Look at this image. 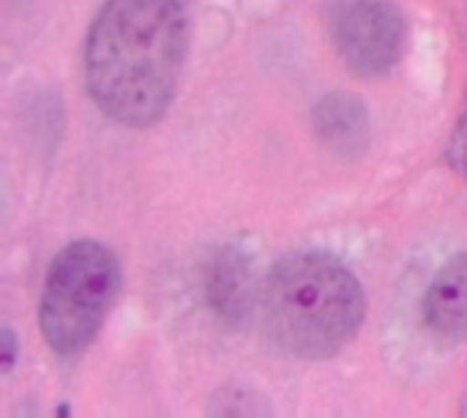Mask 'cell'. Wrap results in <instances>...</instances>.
<instances>
[{
	"instance_id": "ba28073f",
	"label": "cell",
	"mask_w": 467,
	"mask_h": 418,
	"mask_svg": "<svg viewBox=\"0 0 467 418\" xmlns=\"http://www.w3.org/2000/svg\"><path fill=\"white\" fill-rule=\"evenodd\" d=\"M16 361V337L8 326L0 329V372L8 375Z\"/></svg>"
},
{
	"instance_id": "3957f363",
	"label": "cell",
	"mask_w": 467,
	"mask_h": 418,
	"mask_svg": "<svg viewBox=\"0 0 467 418\" xmlns=\"http://www.w3.org/2000/svg\"><path fill=\"white\" fill-rule=\"evenodd\" d=\"M120 290L118 257L99 241L82 238L68 244L49 263L38 329L47 345L63 356H79L101 331Z\"/></svg>"
},
{
	"instance_id": "277c9868",
	"label": "cell",
	"mask_w": 467,
	"mask_h": 418,
	"mask_svg": "<svg viewBox=\"0 0 467 418\" xmlns=\"http://www.w3.org/2000/svg\"><path fill=\"white\" fill-rule=\"evenodd\" d=\"M326 30L361 79L386 77L405 52V16L391 0H326Z\"/></svg>"
},
{
	"instance_id": "52a82bcc",
	"label": "cell",
	"mask_w": 467,
	"mask_h": 418,
	"mask_svg": "<svg viewBox=\"0 0 467 418\" xmlns=\"http://www.w3.org/2000/svg\"><path fill=\"white\" fill-rule=\"evenodd\" d=\"M424 318L441 342H462L467 337V252L454 255L432 279L424 296Z\"/></svg>"
},
{
	"instance_id": "5b68a950",
	"label": "cell",
	"mask_w": 467,
	"mask_h": 418,
	"mask_svg": "<svg viewBox=\"0 0 467 418\" xmlns=\"http://www.w3.org/2000/svg\"><path fill=\"white\" fill-rule=\"evenodd\" d=\"M312 134L317 142L337 159L353 162L361 159L372 140V120L367 104L345 90L323 96L309 115Z\"/></svg>"
},
{
	"instance_id": "7a4b0ae2",
	"label": "cell",
	"mask_w": 467,
	"mask_h": 418,
	"mask_svg": "<svg viewBox=\"0 0 467 418\" xmlns=\"http://www.w3.org/2000/svg\"><path fill=\"white\" fill-rule=\"evenodd\" d=\"M268 342L301 361H323L348 348L367 312L361 282L326 252H290L274 263L260 287Z\"/></svg>"
},
{
	"instance_id": "8992f818",
	"label": "cell",
	"mask_w": 467,
	"mask_h": 418,
	"mask_svg": "<svg viewBox=\"0 0 467 418\" xmlns=\"http://www.w3.org/2000/svg\"><path fill=\"white\" fill-rule=\"evenodd\" d=\"M205 296L211 309L227 323H244L249 318L260 301V290L254 287L252 263L241 249L224 246L213 255L208 266Z\"/></svg>"
},
{
	"instance_id": "6da1fadb",
	"label": "cell",
	"mask_w": 467,
	"mask_h": 418,
	"mask_svg": "<svg viewBox=\"0 0 467 418\" xmlns=\"http://www.w3.org/2000/svg\"><path fill=\"white\" fill-rule=\"evenodd\" d=\"M189 52L181 0H107L85 38V88L115 123H159L178 90Z\"/></svg>"
}]
</instances>
